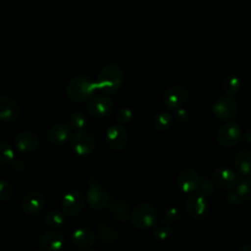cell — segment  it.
<instances>
[{
    "label": "cell",
    "mask_w": 251,
    "mask_h": 251,
    "mask_svg": "<svg viewBox=\"0 0 251 251\" xmlns=\"http://www.w3.org/2000/svg\"><path fill=\"white\" fill-rule=\"evenodd\" d=\"M96 89L95 81L89 76L76 75L68 81L66 94L72 102L83 103L90 100Z\"/></svg>",
    "instance_id": "cell-1"
},
{
    "label": "cell",
    "mask_w": 251,
    "mask_h": 251,
    "mask_svg": "<svg viewBox=\"0 0 251 251\" xmlns=\"http://www.w3.org/2000/svg\"><path fill=\"white\" fill-rule=\"evenodd\" d=\"M123 81L124 72L122 68L116 64H108L99 72L95 83L101 92L110 94L117 92L122 87Z\"/></svg>",
    "instance_id": "cell-2"
},
{
    "label": "cell",
    "mask_w": 251,
    "mask_h": 251,
    "mask_svg": "<svg viewBox=\"0 0 251 251\" xmlns=\"http://www.w3.org/2000/svg\"><path fill=\"white\" fill-rule=\"evenodd\" d=\"M156 219V208L148 202H143L136 205L130 212L131 224L137 229H149L150 227H152Z\"/></svg>",
    "instance_id": "cell-3"
},
{
    "label": "cell",
    "mask_w": 251,
    "mask_h": 251,
    "mask_svg": "<svg viewBox=\"0 0 251 251\" xmlns=\"http://www.w3.org/2000/svg\"><path fill=\"white\" fill-rule=\"evenodd\" d=\"M86 202V196L79 189H72L61 201V210L68 217H75L81 213Z\"/></svg>",
    "instance_id": "cell-4"
},
{
    "label": "cell",
    "mask_w": 251,
    "mask_h": 251,
    "mask_svg": "<svg viewBox=\"0 0 251 251\" xmlns=\"http://www.w3.org/2000/svg\"><path fill=\"white\" fill-rule=\"evenodd\" d=\"M96 147V140L93 134L85 130H77L72 137V148L74 152L82 158L90 156Z\"/></svg>",
    "instance_id": "cell-5"
},
{
    "label": "cell",
    "mask_w": 251,
    "mask_h": 251,
    "mask_svg": "<svg viewBox=\"0 0 251 251\" xmlns=\"http://www.w3.org/2000/svg\"><path fill=\"white\" fill-rule=\"evenodd\" d=\"M186 213L197 221L204 220L209 215V204L206 195L200 193H193L185 201L184 204Z\"/></svg>",
    "instance_id": "cell-6"
},
{
    "label": "cell",
    "mask_w": 251,
    "mask_h": 251,
    "mask_svg": "<svg viewBox=\"0 0 251 251\" xmlns=\"http://www.w3.org/2000/svg\"><path fill=\"white\" fill-rule=\"evenodd\" d=\"M212 112L216 118L224 122L233 120L237 114V103L230 96L218 98L212 106Z\"/></svg>",
    "instance_id": "cell-7"
},
{
    "label": "cell",
    "mask_w": 251,
    "mask_h": 251,
    "mask_svg": "<svg viewBox=\"0 0 251 251\" xmlns=\"http://www.w3.org/2000/svg\"><path fill=\"white\" fill-rule=\"evenodd\" d=\"M242 138V131L236 123L226 122L220 126L217 133L218 143L226 148L236 145Z\"/></svg>",
    "instance_id": "cell-8"
},
{
    "label": "cell",
    "mask_w": 251,
    "mask_h": 251,
    "mask_svg": "<svg viewBox=\"0 0 251 251\" xmlns=\"http://www.w3.org/2000/svg\"><path fill=\"white\" fill-rule=\"evenodd\" d=\"M105 142L114 151L124 150L128 142V132L121 124L110 126L105 132Z\"/></svg>",
    "instance_id": "cell-9"
},
{
    "label": "cell",
    "mask_w": 251,
    "mask_h": 251,
    "mask_svg": "<svg viewBox=\"0 0 251 251\" xmlns=\"http://www.w3.org/2000/svg\"><path fill=\"white\" fill-rule=\"evenodd\" d=\"M188 99V92L182 85H172L163 94V102L169 109H178L182 107Z\"/></svg>",
    "instance_id": "cell-10"
},
{
    "label": "cell",
    "mask_w": 251,
    "mask_h": 251,
    "mask_svg": "<svg viewBox=\"0 0 251 251\" xmlns=\"http://www.w3.org/2000/svg\"><path fill=\"white\" fill-rule=\"evenodd\" d=\"M114 106V101L110 96L101 94L88 102L87 110L91 116L95 118H103L113 112Z\"/></svg>",
    "instance_id": "cell-11"
},
{
    "label": "cell",
    "mask_w": 251,
    "mask_h": 251,
    "mask_svg": "<svg viewBox=\"0 0 251 251\" xmlns=\"http://www.w3.org/2000/svg\"><path fill=\"white\" fill-rule=\"evenodd\" d=\"M65 243L66 238L64 233L56 228H52L42 233L38 245L45 251H58L65 246Z\"/></svg>",
    "instance_id": "cell-12"
},
{
    "label": "cell",
    "mask_w": 251,
    "mask_h": 251,
    "mask_svg": "<svg viewBox=\"0 0 251 251\" xmlns=\"http://www.w3.org/2000/svg\"><path fill=\"white\" fill-rule=\"evenodd\" d=\"M22 210L27 216H35L45 207V197L38 191H30L22 200Z\"/></svg>",
    "instance_id": "cell-13"
},
{
    "label": "cell",
    "mask_w": 251,
    "mask_h": 251,
    "mask_svg": "<svg viewBox=\"0 0 251 251\" xmlns=\"http://www.w3.org/2000/svg\"><path fill=\"white\" fill-rule=\"evenodd\" d=\"M200 176L193 169L181 170L176 177L177 187L184 193L194 192L200 185Z\"/></svg>",
    "instance_id": "cell-14"
},
{
    "label": "cell",
    "mask_w": 251,
    "mask_h": 251,
    "mask_svg": "<svg viewBox=\"0 0 251 251\" xmlns=\"http://www.w3.org/2000/svg\"><path fill=\"white\" fill-rule=\"evenodd\" d=\"M86 202L93 210H102L109 203V194L101 185L91 184L86 194Z\"/></svg>",
    "instance_id": "cell-15"
},
{
    "label": "cell",
    "mask_w": 251,
    "mask_h": 251,
    "mask_svg": "<svg viewBox=\"0 0 251 251\" xmlns=\"http://www.w3.org/2000/svg\"><path fill=\"white\" fill-rule=\"evenodd\" d=\"M20 114L21 107L14 98L7 95L0 96V122H13Z\"/></svg>",
    "instance_id": "cell-16"
},
{
    "label": "cell",
    "mask_w": 251,
    "mask_h": 251,
    "mask_svg": "<svg viewBox=\"0 0 251 251\" xmlns=\"http://www.w3.org/2000/svg\"><path fill=\"white\" fill-rule=\"evenodd\" d=\"M212 179L215 185L223 190L233 188L237 184V176L234 172L228 168L221 167L214 171Z\"/></svg>",
    "instance_id": "cell-17"
},
{
    "label": "cell",
    "mask_w": 251,
    "mask_h": 251,
    "mask_svg": "<svg viewBox=\"0 0 251 251\" xmlns=\"http://www.w3.org/2000/svg\"><path fill=\"white\" fill-rule=\"evenodd\" d=\"M15 147L22 153L35 151L39 145V137L31 131H22L14 138Z\"/></svg>",
    "instance_id": "cell-18"
},
{
    "label": "cell",
    "mask_w": 251,
    "mask_h": 251,
    "mask_svg": "<svg viewBox=\"0 0 251 251\" xmlns=\"http://www.w3.org/2000/svg\"><path fill=\"white\" fill-rule=\"evenodd\" d=\"M72 136V129L69 125L65 123H59L53 125L48 132V140L54 145H64L66 144Z\"/></svg>",
    "instance_id": "cell-19"
},
{
    "label": "cell",
    "mask_w": 251,
    "mask_h": 251,
    "mask_svg": "<svg viewBox=\"0 0 251 251\" xmlns=\"http://www.w3.org/2000/svg\"><path fill=\"white\" fill-rule=\"evenodd\" d=\"M95 233L92 229H90L87 226H80L74 230L72 234V243L79 248V249H85L93 245L95 242Z\"/></svg>",
    "instance_id": "cell-20"
},
{
    "label": "cell",
    "mask_w": 251,
    "mask_h": 251,
    "mask_svg": "<svg viewBox=\"0 0 251 251\" xmlns=\"http://www.w3.org/2000/svg\"><path fill=\"white\" fill-rule=\"evenodd\" d=\"M234 165L241 176H251V150H239L234 157Z\"/></svg>",
    "instance_id": "cell-21"
},
{
    "label": "cell",
    "mask_w": 251,
    "mask_h": 251,
    "mask_svg": "<svg viewBox=\"0 0 251 251\" xmlns=\"http://www.w3.org/2000/svg\"><path fill=\"white\" fill-rule=\"evenodd\" d=\"M107 206H108L110 214L117 221H119V222H126L130 218L128 205L124 200L114 199L112 201H109Z\"/></svg>",
    "instance_id": "cell-22"
},
{
    "label": "cell",
    "mask_w": 251,
    "mask_h": 251,
    "mask_svg": "<svg viewBox=\"0 0 251 251\" xmlns=\"http://www.w3.org/2000/svg\"><path fill=\"white\" fill-rule=\"evenodd\" d=\"M97 231H98L99 240L105 245L115 244L119 240L118 230L110 225H107V224L98 225Z\"/></svg>",
    "instance_id": "cell-23"
},
{
    "label": "cell",
    "mask_w": 251,
    "mask_h": 251,
    "mask_svg": "<svg viewBox=\"0 0 251 251\" xmlns=\"http://www.w3.org/2000/svg\"><path fill=\"white\" fill-rule=\"evenodd\" d=\"M171 224L167 219H156L152 226V233L157 240H166L171 235Z\"/></svg>",
    "instance_id": "cell-24"
},
{
    "label": "cell",
    "mask_w": 251,
    "mask_h": 251,
    "mask_svg": "<svg viewBox=\"0 0 251 251\" xmlns=\"http://www.w3.org/2000/svg\"><path fill=\"white\" fill-rule=\"evenodd\" d=\"M174 122V118L173 115L166 110L160 111L158 112L154 118H153V126L155 129L159 130V131H165L168 130Z\"/></svg>",
    "instance_id": "cell-25"
},
{
    "label": "cell",
    "mask_w": 251,
    "mask_h": 251,
    "mask_svg": "<svg viewBox=\"0 0 251 251\" xmlns=\"http://www.w3.org/2000/svg\"><path fill=\"white\" fill-rule=\"evenodd\" d=\"M241 86V81L234 75H227L222 80V89L226 95L233 97L237 94Z\"/></svg>",
    "instance_id": "cell-26"
},
{
    "label": "cell",
    "mask_w": 251,
    "mask_h": 251,
    "mask_svg": "<svg viewBox=\"0 0 251 251\" xmlns=\"http://www.w3.org/2000/svg\"><path fill=\"white\" fill-rule=\"evenodd\" d=\"M65 214L63 211H59V210H50L46 213L44 221L45 224L51 227V228H58L61 227L65 222H66V218H65Z\"/></svg>",
    "instance_id": "cell-27"
},
{
    "label": "cell",
    "mask_w": 251,
    "mask_h": 251,
    "mask_svg": "<svg viewBox=\"0 0 251 251\" xmlns=\"http://www.w3.org/2000/svg\"><path fill=\"white\" fill-rule=\"evenodd\" d=\"M88 120L82 111H75L70 117V125L76 130H82L87 126Z\"/></svg>",
    "instance_id": "cell-28"
},
{
    "label": "cell",
    "mask_w": 251,
    "mask_h": 251,
    "mask_svg": "<svg viewBox=\"0 0 251 251\" xmlns=\"http://www.w3.org/2000/svg\"><path fill=\"white\" fill-rule=\"evenodd\" d=\"M15 158V152L8 142H0V164L8 165Z\"/></svg>",
    "instance_id": "cell-29"
},
{
    "label": "cell",
    "mask_w": 251,
    "mask_h": 251,
    "mask_svg": "<svg viewBox=\"0 0 251 251\" xmlns=\"http://www.w3.org/2000/svg\"><path fill=\"white\" fill-rule=\"evenodd\" d=\"M235 192L243 200H251V178H245L241 180L236 185Z\"/></svg>",
    "instance_id": "cell-30"
},
{
    "label": "cell",
    "mask_w": 251,
    "mask_h": 251,
    "mask_svg": "<svg viewBox=\"0 0 251 251\" xmlns=\"http://www.w3.org/2000/svg\"><path fill=\"white\" fill-rule=\"evenodd\" d=\"M14 194L12 184L6 179H0V201H9Z\"/></svg>",
    "instance_id": "cell-31"
},
{
    "label": "cell",
    "mask_w": 251,
    "mask_h": 251,
    "mask_svg": "<svg viewBox=\"0 0 251 251\" xmlns=\"http://www.w3.org/2000/svg\"><path fill=\"white\" fill-rule=\"evenodd\" d=\"M133 117V113L132 110L130 108L127 107H123L120 108L117 112H116V120L119 124L124 125V124H127L128 122L131 121Z\"/></svg>",
    "instance_id": "cell-32"
},
{
    "label": "cell",
    "mask_w": 251,
    "mask_h": 251,
    "mask_svg": "<svg viewBox=\"0 0 251 251\" xmlns=\"http://www.w3.org/2000/svg\"><path fill=\"white\" fill-rule=\"evenodd\" d=\"M214 186H215V183L213 179H210L209 177H205L200 181V185H199L200 192L204 195H210L211 193L214 192Z\"/></svg>",
    "instance_id": "cell-33"
},
{
    "label": "cell",
    "mask_w": 251,
    "mask_h": 251,
    "mask_svg": "<svg viewBox=\"0 0 251 251\" xmlns=\"http://www.w3.org/2000/svg\"><path fill=\"white\" fill-rule=\"evenodd\" d=\"M165 216H166V219L169 222H176V221H178L180 219L181 214H180V211H179V209L177 207L171 206V207H169L166 210Z\"/></svg>",
    "instance_id": "cell-34"
},
{
    "label": "cell",
    "mask_w": 251,
    "mask_h": 251,
    "mask_svg": "<svg viewBox=\"0 0 251 251\" xmlns=\"http://www.w3.org/2000/svg\"><path fill=\"white\" fill-rule=\"evenodd\" d=\"M175 119L177 123L179 124H184L188 121V113L185 109H183L182 107L176 109L175 112Z\"/></svg>",
    "instance_id": "cell-35"
},
{
    "label": "cell",
    "mask_w": 251,
    "mask_h": 251,
    "mask_svg": "<svg viewBox=\"0 0 251 251\" xmlns=\"http://www.w3.org/2000/svg\"><path fill=\"white\" fill-rule=\"evenodd\" d=\"M10 166L16 173H23L25 170V163L19 158H14L10 163Z\"/></svg>",
    "instance_id": "cell-36"
},
{
    "label": "cell",
    "mask_w": 251,
    "mask_h": 251,
    "mask_svg": "<svg viewBox=\"0 0 251 251\" xmlns=\"http://www.w3.org/2000/svg\"><path fill=\"white\" fill-rule=\"evenodd\" d=\"M227 200L232 205H241L243 199L236 192H233V193H229L227 195Z\"/></svg>",
    "instance_id": "cell-37"
},
{
    "label": "cell",
    "mask_w": 251,
    "mask_h": 251,
    "mask_svg": "<svg viewBox=\"0 0 251 251\" xmlns=\"http://www.w3.org/2000/svg\"><path fill=\"white\" fill-rule=\"evenodd\" d=\"M244 139H245L248 143L251 144V126L245 131V133H244Z\"/></svg>",
    "instance_id": "cell-38"
},
{
    "label": "cell",
    "mask_w": 251,
    "mask_h": 251,
    "mask_svg": "<svg viewBox=\"0 0 251 251\" xmlns=\"http://www.w3.org/2000/svg\"><path fill=\"white\" fill-rule=\"evenodd\" d=\"M238 250H239V251H251V243L242 245Z\"/></svg>",
    "instance_id": "cell-39"
}]
</instances>
